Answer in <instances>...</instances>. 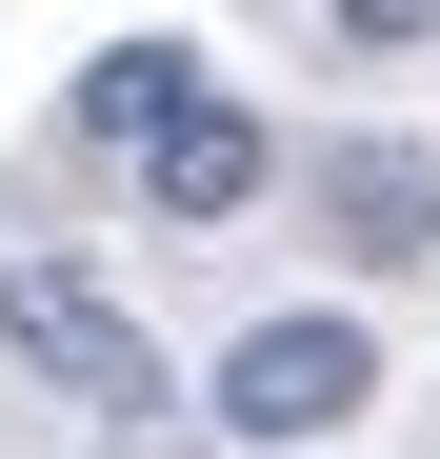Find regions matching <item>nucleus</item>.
<instances>
[{"mask_svg": "<svg viewBox=\"0 0 440 459\" xmlns=\"http://www.w3.org/2000/svg\"><path fill=\"white\" fill-rule=\"evenodd\" d=\"M301 200H321V240H340L360 280H420V260H440V160H420V140H321Z\"/></svg>", "mask_w": 440, "mask_h": 459, "instance_id": "20e7f679", "label": "nucleus"}, {"mask_svg": "<svg viewBox=\"0 0 440 459\" xmlns=\"http://www.w3.org/2000/svg\"><path fill=\"white\" fill-rule=\"evenodd\" d=\"M260 180H280L260 100H241V81H180L161 140H140V220H161V240H220V220H260Z\"/></svg>", "mask_w": 440, "mask_h": 459, "instance_id": "7ed1b4c3", "label": "nucleus"}, {"mask_svg": "<svg viewBox=\"0 0 440 459\" xmlns=\"http://www.w3.org/2000/svg\"><path fill=\"white\" fill-rule=\"evenodd\" d=\"M180 81H200V40H101V60H81V140H120V160H140Z\"/></svg>", "mask_w": 440, "mask_h": 459, "instance_id": "39448f33", "label": "nucleus"}, {"mask_svg": "<svg viewBox=\"0 0 440 459\" xmlns=\"http://www.w3.org/2000/svg\"><path fill=\"white\" fill-rule=\"evenodd\" d=\"M0 359H21V379H60V400H101V420H140V400H161V340H140L81 260H0Z\"/></svg>", "mask_w": 440, "mask_h": 459, "instance_id": "f257e3e1", "label": "nucleus"}, {"mask_svg": "<svg viewBox=\"0 0 440 459\" xmlns=\"http://www.w3.org/2000/svg\"><path fill=\"white\" fill-rule=\"evenodd\" d=\"M321 40H340V60H420V40H440V0H321Z\"/></svg>", "mask_w": 440, "mask_h": 459, "instance_id": "423d86ee", "label": "nucleus"}, {"mask_svg": "<svg viewBox=\"0 0 440 459\" xmlns=\"http://www.w3.org/2000/svg\"><path fill=\"white\" fill-rule=\"evenodd\" d=\"M360 400H381V340H360L340 299L321 320H260L241 359H220V439H340Z\"/></svg>", "mask_w": 440, "mask_h": 459, "instance_id": "f03ea898", "label": "nucleus"}]
</instances>
